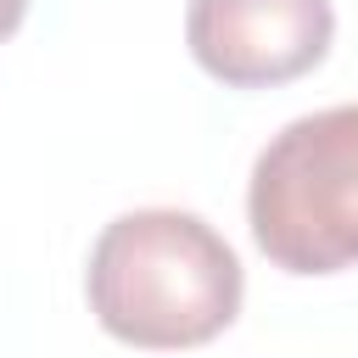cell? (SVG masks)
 <instances>
[{"mask_svg": "<svg viewBox=\"0 0 358 358\" xmlns=\"http://www.w3.org/2000/svg\"><path fill=\"white\" fill-rule=\"evenodd\" d=\"M22 11H28V0H0V39H11V34H17Z\"/></svg>", "mask_w": 358, "mask_h": 358, "instance_id": "277c9868", "label": "cell"}, {"mask_svg": "<svg viewBox=\"0 0 358 358\" xmlns=\"http://www.w3.org/2000/svg\"><path fill=\"white\" fill-rule=\"evenodd\" d=\"M330 34V0H190L185 17L190 56L235 90L302 78L324 62Z\"/></svg>", "mask_w": 358, "mask_h": 358, "instance_id": "3957f363", "label": "cell"}, {"mask_svg": "<svg viewBox=\"0 0 358 358\" xmlns=\"http://www.w3.org/2000/svg\"><path fill=\"white\" fill-rule=\"evenodd\" d=\"M90 308L106 336L129 347H201L241 313V257L207 218L140 207L101 229L90 252Z\"/></svg>", "mask_w": 358, "mask_h": 358, "instance_id": "6da1fadb", "label": "cell"}, {"mask_svg": "<svg viewBox=\"0 0 358 358\" xmlns=\"http://www.w3.org/2000/svg\"><path fill=\"white\" fill-rule=\"evenodd\" d=\"M252 241L291 274L358 263V106H324L285 123L246 190Z\"/></svg>", "mask_w": 358, "mask_h": 358, "instance_id": "7a4b0ae2", "label": "cell"}]
</instances>
